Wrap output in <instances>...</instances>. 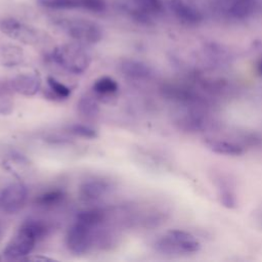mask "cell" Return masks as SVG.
Listing matches in <instances>:
<instances>
[{
  "mask_svg": "<svg viewBox=\"0 0 262 262\" xmlns=\"http://www.w3.org/2000/svg\"><path fill=\"white\" fill-rule=\"evenodd\" d=\"M48 229L47 224L40 220H27L7 243L3 250L4 257L16 260L28 256L36 243L47 235Z\"/></svg>",
  "mask_w": 262,
  "mask_h": 262,
  "instance_id": "obj_1",
  "label": "cell"
},
{
  "mask_svg": "<svg viewBox=\"0 0 262 262\" xmlns=\"http://www.w3.org/2000/svg\"><path fill=\"white\" fill-rule=\"evenodd\" d=\"M51 59L68 73L75 75L83 74L91 63V55L83 44L78 42L56 46L51 52Z\"/></svg>",
  "mask_w": 262,
  "mask_h": 262,
  "instance_id": "obj_2",
  "label": "cell"
},
{
  "mask_svg": "<svg viewBox=\"0 0 262 262\" xmlns=\"http://www.w3.org/2000/svg\"><path fill=\"white\" fill-rule=\"evenodd\" d=\"M154 248L163 255L179 256L196 253L201 244L192 233L186 230L170 229L155 241Z\"/></svg>",
  "mask_w": 262,
  "mask_h": 262,
  "instance_id": "obj_3",
  "label": "cell"
},
{
  "mask_svg": "<svg viewBox=\"0 0 262 262\" xmlns=\"http://www.w3.org/2000/svg\"><path fill=\"white\" fill-rule=\"evenodd\" d=\"M55 26L75 42L96 44L103 36L101 27L93 20L82 17H59L54 19Z\"/></svg>",
  "mask_w": 262,
  "mask_h": 262,
  "instance_id": "obj_4",
  "label": "cell"
},
{
  "mask_svg": "<svg viewBox=\"0 0 262 262\" xmlns=\"http://www.w3.org/2000/svg\"><path fill=\"white\" fill-rule=\"evenodd\" d=\"M97 227H92L82 221L75 220L66 234L68 250L75 255L86 254L95 244V229Z\"/></svg>",
  "mask_w": 262,
  "mask_h": 262,
  "instance_id": "obj_5",
  "label": "cell"
},
{
  "mask_svg": "<svg viewBox=\"0 0 262 262\" xmlns=\"http://www.w3.org/2000/svg\"><path fill=\"white\" fill-rule=\"evenodd\" d=\"M213 10L227 20H245L258 8L254 0H213Z\"/></svg>",
  "mask_w": 262,
  "mask_h": 262,
  "instance_id": "obj_6",
  "label": "cell"
},
{
  "mask_svg": "<svg viewBox=\"0 0 262 262\" xmlns=\"http://www.w3.org/2000/svg\"><path fill=\"white\" fill-rule=\"evenodd\" d=\"M1 32L8 38L25 45L34 46L39 42V33L32 26L16 18H4L0 23Z\"/></svg>",
  "mask_w": 262,
  "mask_h": 262,
  "instance_id": "obj_7",
  "label": "cell"
},
{
  "mask_svg": "<svg viewBox=\"0 0 262 262\" xmlns=\"http://www.w3.org/2000/svg\"><path fill=\"white\" fill-rule=\"evenodd\" d=\"M28 199V188L20 182H11L0 192V210L6 214L19 212Z\"/></svg>",
  "mask_w": 262,
  "mask_h": 262,
  "instance_id": "obj_8",
  "label": "cell"
},
{
  "mask_svg": "<svg viewBox=\"0 0 262 262\" xmlns=\"http://www.w3.org/2000/svg\"><path fill=\"white\" fill-rule=\"evenodd\" d=\"M123 7L135 19L146 23L162 11L163 5L161 0H125Z\"/></svg>",
  "mask_w": 262,
  "mask_h": 262,
  "instance_id": "obj_9",
  "label": "cell"
},
{
  "mask_svg": "<svg viewBox=\"0 0 262 262\" xmlns=\"http://www.w3.org/2000/svg\"><path fill=\"white\" fill-rule=\"evenodd\" d=\"M168 6L175 18L182 25L194 27L200 25L204 19L203 13L184 0H169Z\"/></svg>",
  "mask_w": 262,
  "mask_h": 262,
  "instance_id": "obj_10",
  "label": "cell"
},
{
  "mask_svg": "<svg viewBox=\"0 0 262 262\" xmlns=\"http://www.w3.org/2000/svg\"><path fill=\"white\" fill-rule=\"evenodd\" d=\"M111 183L102 178H88L79 186V198L85 203L96 202L111 191Z\"/></svg>",
  "mask_w": 262,
  "mask_h": 262,
  "instance_id": "obj_11",
  "label": "cell"
},
{
  "mask_svg": "<svg viewBox=\"0 0 262 262\" xmlns=\"http://www.w3.org/2000/svg\"><path fill=\"white\" fill-rule=\"evenodd\" d=\"M13 91L24 96H33L41 88V78L37 73H21L11 80Z\"/></svg>",
  "mask_w": 262,
  "mask_h": 262,
  "instance_id": "obj_12",
  "label": "cell"
},
{
  "mask_svg": "<svg viewBox=\"0 0 262 262\" xmlns=\"http://www.w3.org/2000/svg\"><path fill=\"white\" fill-rule=\"evenodd\" d=\"M120 71L127 78L138 81L149 80L154 76V71L148 64L136 59H124L121 61Z\"/></svg>",
  "mask_w": 262,
  "mask_h": 262,
  "instance_id": "obj_13",
  "label": "cell"
},
{
  "mask_svg": "<svg viewBox=\"0 0 262 262\" xmlns=\"http://www.w3.org/2000/svg\"><path fill=\"white\" fill-rule=\"evenodd\" d=\"M206 59L215 67H224L231 62L232 55L230 51L217 43H208L203 49Z\"/></svg>",
  "mask_w": 262,
  "mask_h": 262,
  "instance_id": "obj_14",
  "label": "cell"
},
{
  "mask_svg": "<svg viewBox=\"0 0 262 262\" xmlns=\"http://www.w3.org/2000/svg\"><path fill=\"white\" fill-rule=\"evenodd\" d=\"M205 144L211 151L217 155L237 157L244 154V148L242 145L229 140L219 138H206Z\"/></svg>",
  "mask_w": 262,
  "mask_h": 262,
  "instance_id": "obj_15",
  "label": "cell"
},
{
  "mask_svg": "<svg viewBox=\"0 0 262 262\" xmlns=\"http://www.w3.org/2000/svg\"><path fill=\"white\" fill-rule=\"evenodd\" d=\"M25 61L23 49L14 44H5L0 47V64L4 68H16Z\"/></svg>",
  "mask_w": 262,
  "mask_h": 262,
  "instance_id": "obj_16",
  "label": "cell"
},
{
  "mask_svg": "<svg viewBox=\"0 0 262 262\" xmlns=\"http://www.w3.org/2000/svg\"><path fill=\"white\" fill-rule=\"evenodd\" d=\"M227 179L222 177L218 179L217 183V195L220 204L227 209H234L237 206L236 194Z\"/></svg>",
  "mask_w": 262,
  "mask_h": 262,
  "instance_id": "obj_17",
  "label": "cell"
},
{
  "mask_svg": "<svg viewBox=\"0 0 262 262\" xmlns=\"http://www.w3.org/2000/svg\"><path fill=\"white\" fill-rule=\"evenodd\" d=\"M178 123L182 129L186 131H193V132L202 131L208 125V122L206 118L203 116V114L196 111H191L183 115L178 120Z\"/></svg>",
  "mask_w": 262,
  "mask_h": 262,
  "instance_id": "obj_18",
  "label": "cell"
},
{
  "mask_svg": "<svg viewBox=\"0 0 262 262\" xmlns=\"http://www.w3.org/2000/svg\"><path fill=\"white\" fill-rule=\"evenodd\" d=\"M66 199V192L62 189H51L44 191L36 196L35 204L40 207L50 208L53 206H57L63 202Z\"/></svg>",
  "mask_w": 262,
  "mask_h": 262,
  "instance_id": "obj_19",
  "label": "cell"
},
{
  "mask_svg": "<svg viewBox=\"0 0 262 262\" xmlns=\"http://www.w3.org/2000/svg\"><path fill=\"white\" fill-rule=\"evenodd\" d=\"M93 91L100 96H108L118 92L119 85L115 79L108 76H103L95 80L92 86Z\"/></svg>",
  "mask_w": 262,
  "mask_h": 262,
  "instance_id": "obj_20",
  "label": "cell"
},
{
  "mask_svg": "<svg viewBox=\"0 0 262 262\" xmlns=\"http://www.w3.org/2000/svg\"><path fill=\"white\" fill-rule=\"evenodd\" d=\"M77 110L81 116L87 119L95 118L99 114L98 102L91 95L82 96L77 103Z\"/></svg>",
  "mask_w": 262,
  "mask_h": 262,
  "instance_id": "obj_21",
  "label": "cell"
},
{
  "mask_svg": "<svg viewBox=\"0 0 262 262\" xmlns=\"http://www.w3.org/2000/svg\"><path fill=\"white\" fill-rule=\"evenodd\" d=\"M38 3L46 8L54 10H70L82 8L79 0H38Z\"/></svg>",
  "mask_w": 262,
  "mask_h": 262,
  "instance_id": "obj_22",
  "label": "cell"
},
{
  "mask_svg": "<svg viewBox=\"0 0 262 262\" xmlns=\"http://www.w3.org/2000/svg\"><path fill=\"white\" fill-rule=\"evenodd\" d=\"M4 166L9 172L15 175H21L24 173L23 171L27 170L29 163L27 159L20 155H11L4 162Z\"/></svg>",
  "mask_w": 262,
  "mask_h": 262,
  "instance_id": "obj_23",
  "label": "cell"
},
{
  "mask_svg": "<svg viewBox=\"0 0 262 262\" xmlns=\"http://www.w3.org/2000/svg\"><path fill=\"white\" fill-rule=\"evenodd\" d=\"M47 84L50 91L54 93V95L57 98L66 99L71 95V89L68 86H66L63 83L55 79L54 77H51V76L47 77Z\"/></svg>",
  "mask_w": 262,
  "mask_h": 262,
  "instance_id": "obj_24",
  "label": "cell"
},
{
  "mask_svg": "<svg viewBox=\"0 0 262 262\" xmlns=\"http://www.w3.org/2000/svg\"><path fill=\"white\" fill-rule=\"evenodd\" d=\"M69 132L75 136L82 137V138H87V139H93L97 137V131L85 124H73L69 126L68 128Z\"/></svg>",
  "mask_w": 262,
  "mask_h": 262,
  "instance_id": "obj_25",
  "label": "cell"
},
{
  "mask_svg": "<svg viewBox=\"0 0 262 262\" xmlns=\"http://www.w3.org/2000/svg\"><path fill=\"white\" fill-rule=\"evenodd\" d=\"M82 4V8L93 11L100 12L104 9V1L103 0H79Z\"/></svg>",
  "mask_w": 262,
  "mask_h": 262,
  "instance_id": "obj_26",
  "label": "cell"
},
{
  "mask_svg": "<svg viewBox=\"0 0 262 262\" xmlns=\"http://www.w3.org/2000/svg\"><path fill=\"white\" fill-rule=\"evenodd\" d=\"M13 112V103L9 99L0 100V116H8Z\"/></svg>",
  "mask_w": 262,
  "mask_h": 262,
  "instance_id": "obj_27",
  "label": "cell"
},
{
  "mask_svg": "<svg viewBox=\"0 0 262 262\" xmlns=\"http://www.w3.org/2000/svg\"><path fill=\"white\" fill-rule=\"evenodd\" d=\"M12 90L13 89L10 81L9 82H7L6 80L0 81V100L5 98V96H7Z\"/></svg>",
  "mask_w": 262,
  "mask_h": 262,
  "instance_id": "obj_28",
  "label": "cell"
},
{
  "mask_svg": "<svg viewBox=\"0 0 262 262\" xmlns=\"http://www.w3.org/2000/svg\"><path fill=\"white\" fill-rule=\"evenodd\" d=\"M255 71L260 77H262V55H260L255 61Z\"/></svg>",
  "mask_w": 262,
  "mask_h": 262,
  "instance_id": "obj_29",
  "label": "cell"
},
{
  "mask_svg": "<svg viewBox=\"0 0 262 262\" xmlns=\"http://www.w3.org/2000/svg\"><path fill=\"white\" fill-rule=\"evenodd\" d=\"M258 221L261 223V225H262V209L259 211V214H258Z\"/></svg>",
  "mask_w": 262,
  "mask_h": 262,
  "instance_id": "obj_30",
  "label": "cell"
},
{
  "mask_svg": "<svg viewBox=\"0 0 262 262\" xmlns=\"http://www.w3.org/2000/svg\"><path fill=\"white\" fill-rule=\"evenodd\" d=\"M254 2L256 3V5H257L258 8H259V7H262V0H254Z\"/></svg>",
  "mask_w": 262,
  "mask_h": 262,
  "instance_id": "obj_31",
  "label": "cell"
},
{
  "mask_svg": "<svg viewBox=\"0 0 262 262\" xmlns=\"http://www.w3.org/2000/svg\"><path fill=\"white\" fill-rule=\"evenodd\" d=\"M0 236H1V229H0Z\"/></svg>",
  "mask_w": 262,
  "mask_h": 262,
  "instance_id": "obj_32",
  "label": "cell"
}]
</instances>
